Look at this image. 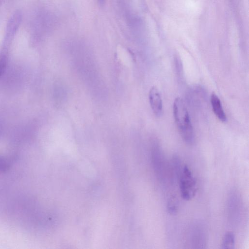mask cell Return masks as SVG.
Masks as SVG:
<instances>
[{
    "mask_svg": "<svg viewBox=\"0 0 249 249\" xmlns=\"http://www.w3.org/2000/svg\"><path fill=\"white\" fill-rule=\"evenodd\" d=\"M178 180L182 198L186 200L193 198L196 192V183L191 171L187 165L183 167Z\"/></svg>",
    "mask_w": 249,
    "mask_h": 249,
    "instance_id": "2",
    "label": "cell"
},
{
    "mask_svg": "<svg viewBox=\"0 0 249 249\" xmlns=\"http://www.w3.org/2000/svg\"><path fill=\"white\" fill-rule=\"evenodd\" d=\"M149 100L151 107L154 114L160 117L162 113V101L159 90L156 87H152L149 91Z\"/></svg>",
    "mask_w": 249,
    "mask_h": 249,
    "instance_id": "6",
    "label": "cell"
},
{
    "mask_svg": "<svg viewBox=\"0 0 249 249\" xmlns=\"http://www.w3.org/2000/svg\"><path fill=\"white\" fill-rule=\"evenodd\" d=\"M151 162L154 172L158 179L164 180L166 177V164L161 147L156 143L151 151Z\"/></svg>",
    "mask_w": 249,
    "mask_h": 249,
    "instance_id": "3",
    "label": "cell"
},
{
    "mask_svg": "<svg viewBox=\"0 0 249 249\" xmlns=\"http://www.w3.org/2000/svg\"><path fill=\"white\" fill-rule=\"evenodd\" d=\"M8 63V50L3 49L0 53V78L6 71Z\"/></svg>",
    "mask_w": 249,
    "mask_h": 249,
    "instance_id": "10",
    "label": "cell"
},
{
    "mask_svg": "<svg viewBox=\"0 0 249 249\" xmlns=\"http://www.w3.org/2000/svg\"><path fill=\"white\" fill-rule=\"evenodd\" d=\"M211 103L213 110L217 118L221 122H226L227 120L226 114L219 97L215 93H213L211 96Z\"/></svg>",
    "mask_w": 249,
    "mask_h": 249,
    "instance_id": "7",
    "label": "cell"
},
{
    "mask_svg": "<svg viewBox=\"0 0 249 249\" xmlns=\"http://www.w3.org/2000/svg\"><path fill=\"white\" fill-rule=\"evenodd\" d=\"M229 213L232 214V218H238V213L240 211V199L237 194L233 193L230 195L228 203Z\"/></svg>",
    "mask_w": 249,
    "mask_h": 249,
    "instance_id": "8",
    "label": "cell"
},
{
    "mask_svg": "<svg viewBox=\"0 0 249 249\" xmlns=\"http://www.w3.org/2000/svg\"><path fill=\"white\" fill-rule=\"evenodd\" d=\"M22 19L20 11H16L9 19L6 30L2 48L8 50L12 40L20 25Z\"/></svg>",
    "mask_w": 249,
    "mask_h": 249,
    "instance_id": "4",
    "label": "cell"
},
{
    "mask_svg": "<svg viewBox=\"0 0 249 249\" xmlns=\"http://www.w3.org/2000/svg\"><path fill=\"white\" fill-rule=\"evenodd\" d=\"M235 243V236L233 232L229 231L224 235L221 243L222 249H233Z\"/></svg>",
    "mask_w": 249,
    "mask_h": 249,
    "instance_id": "9",
    "label": "cell"
},
{
    "mask_svg": "<svg viewBox=\"0 0 249 249\" xmlns=\"http://www.w3.org/2000/svg\"><path fill=\"white\" fill-rule=\"evenodd\" d=\"M174 116L178 130L185 142L190 144L194 142V133L189 115L183 99H175L173 104Z\"/></svg>",
    "mask_w": 249,
    "mask_h": 249,
    "instance_id": "1",
    "label": "cell"
},
{
    "mask_svg": "<svg viewBox=\"0 0 249 249\" xmlns=\"http://www.w3.org/2000/svg\"><path fill=\"white\" fill-rule=\"evenodd\" d=\"M99 0V2L101 4H103L104 3V0Z\"/></svg>",
    "mask_w": 249,
    "mask_h": 249,
    "instance_id": "11",
    "label": "cell"
},
{
    "mask_svg": "<svg viewBox=\"0 0 249 249\" xmlns=\"http://www.w3.org/2000/svg\"><path fill=\"white\" fill-rule=\"evenodd\" d=\"M190 244L194 248H204L206 245L205 229L200 223L193 225L189 232Z\"/></svg>",
    "mask_w": 249,
    "mask_h": 249,
    "instance_id": "5",
    "label": "cell"
}]
</instances>
